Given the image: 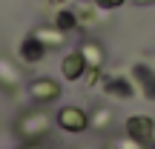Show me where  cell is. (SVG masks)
<instances>
[{"instance_id": "cell-4", "label": "cell", "mask_w": 155, "mask_h": 149, "mask_svg": "<svg viewBox=\"0 0 155 149\" xmlns=\"http://www.w3.org/2000/svg\"><path fill=\"white\" fill-rule=\"evenodd\" d=\"M86 69H89V63H86V57H83L81 49L72 52V55H66L61 60V72H63L66 80H81V77L86 75Z\"/></svg>"}, {"instance_id": "cell-1", "label": "cell", "mask_w": 155, "mask_h": 149, "mask_svg": "<svg viewBox=\"0 0 155 149\" xmlns=\"http://www.w3.org/2000/svg\"><path fill=\"white\" fill-rule=\"evenodd\" d=\"M124 129H127V135L132 138V144H141V146L150 144L152 135H155V123H152V118H147V115H132V118H127Z\"/></svg>"}, {"instance_id": "cell-3", "label": "cell", "mask_w": 155, "mask_h": 149, "mask_svg": "<svg viewBox=\"0 0 155 149\" xmlns=\"http://www.w3.org/2000/svg\"><path fill=\"white\" fill-rule=\"evenodd\" d=\"M132 80H135V86L141 89V95L147 100H155V69L152 66H147V63L132 66Z\"/></svg>"}, {"instance_id": "cell-13", "label": "cell", "mask_w": 155, "mask_h": 149, "mask_svg": "<svg viewBox=\"0 0 155 149\" xmlns=\"http://www.w3.org/2000/svg\"><path fill=\"white\" fill-rule=\"evenodd\" d=\"M49 3H63V0H49Z\"/></svg>"}, {"instance_id": "cell-12", "label": "cell", "mask_w": 155, "mask_h": 149, "mask_svg": "<svg viewBox=\"0 0 155 149\" xmlns=\"http://www.w3.org/2000/svg\"><path fill=\"white\" fill-rule=\"evenodd\" d=\"M132 3H138V6H152L155 0H132Z\"/></svg>"}, {"instance_id": "cell-10", "label": "cell", "mask_w": 155, "mask_h": 149, "mask_svg": "<svg viewBox=\"0 0 155 149\" xmlns=\"http://www.w3.org/2000/svg\"><path fill=\"white\" fill-rule=\"evenodd\" d=\"M83 57H86V63H89V69H95V66H98V63H101V49H98V46H95V43H89V46H83Z\"/></svg>"}, {"instance_id": "cell-8", "label": "cell", "mask_w": 155, "mask_h": 149, "mask_svg": "<svg viewBox=\"0 0 155 149\" xmlns=\"http://www.w3.org/2000/svg\"><path fill=\"white\" fill-rule=\"evenodd\" d=\"M78 20H81V15H78L75 9H61L55 15V26L61 29V32H72V29L78 26Z\"/></svg>"}, {"instance_id": "cell-6", "label": "cell", "mask_w": 155, "mask_h": 149, "mask_svg": "<svg viewBox=\"0 0 155 149\" xmlns=\"http://www.w3.org/2000/svg\"><path fill=\"white\" fill-rule=\"evenodd\" d=\"M46 49H49V46H46L38 34H29V37L20 43V57H23L26 63H40V60L46 57Z\"/></svg>"}, {"instance_id": "cell-5", "label": "cell", "mask_w": 155, "mask_h": 149, "mask_svg": "<svg viewBox=\"0 0 155 149\" xmlns=\"http://www.w3.org/2000/svg\"><path fill=\"white\" fill-rule=\"evenodd\" d=\"M29 95H32L38 103H49V100L61 98V86H58L55 80H49V77H38V80H32V86H29Z\"/></svg>"}, {"instance_id": "cell-9", "label": "cell", "mask_w": 155, "mask_h": 149, "mask_svg": "<svg viewBox=\"0 0 155 149\" xmlns=\"http://www.w3.org/2000/svg\"><path fill=\"white\" fill-rule=\"evenodd\" d=\"M35 34H38V37L40 40H43V43L46 46H58V43H61V37H63V32H61V29H52V32H49V29H38V32H35Z\"/></svg>"}, {"instance_id": "cell-11", "label": "cell", "mask_w": 155, "mask_h": 149, "mask_svg": "<svg viewBox=\"0 0 155 149\" xmlns=\"http://www.w3.org/2000/svg\"><path fill=\"white\" fill-rule=\"evenodd\" d=\"M124 0H95V6H101V9H118Z\"/></svg>"}, {"instance_id": "cell-2", "label": "cell", "mask_w": 155, "mask_h": 149, "mask_svg": "<svg viewBox=\"0 0 155 149\" xmlns=\"http://www.w3.org/2000/svg\"><path fill=\"white\" fill-rule=\"evenodd\" d=\"M58 126L66 129V132H83L89 126V118H86V112L81 106H63L58 112Z\"/></svg>"}, {"instance_id": "cell-7", "label": "cell", "mask_w": 155, "mask_h": 149, "mask_svg": "<svg viewBox=\"0 0 155 149\" xmlns=\"http://www.w3.org/2000/svg\"><path fill=\"white\" fill-rule=\"evenodd\" d=\"M104 92L112 98H129L132 95V83L127 77H106L104 80Z\"/></svg>"}]
</instances>
